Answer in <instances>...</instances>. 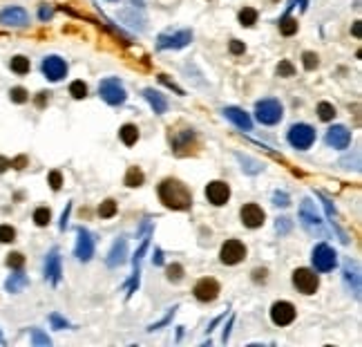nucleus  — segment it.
Returning <instances> with one entry per match:
<instances>
[{"mask_svg": "<svg viewBox=\"0 0 362 347\" xmlns=\"http://www.w3.org/2000/svg\"><path fill=\"white\" fill-rule=\"evenodd\" d=\"M159 197L172 211H188L192 206V195L188 186H184L177 179H163L159 184Z\"/></svg>", "mask_w": 362, "mask_h": 347, "instance_id": "1", "label": "nucleus"}, {"mask_svg": "<svg viewBox=\"0 0 362 347\" xmlns=\"http://www.w3.org/2000/svg\"><path fill=\"white\" fill-rule=\"evenodd\" d=\"M299 220H302V226L309 235H318V238H326V228L322 217L315 211V204L311 199H304L302 206H299Z\"/></svg>", "mask_w": 362, "mask_h": 347, "instance_id": "2", "label": "nucleus"}, {"mask_svg": "<svg viewBox=\"0 0 362 347\" xmlns=\"http://www.w3.org/2000/svg\"><path fill=\"white\" fill-rule=\"evenodd\" d=\"M282 112H284L282 110V103L275 99H264L255 105V117L264 126H275V123L282 119Z\"/></svg>", "mask_w": 362, "mask_h": 347, "instance_id": "3", "label": "nucleus"}, {"mask_svg": "<svg viewBox=\"0 0 362 347\" xmlns=\"http://www.w3.org/2000/svg\"><path fill=\"white\" fill-rule=\"evenodd\" d=\"M315 141V130L307 123H295L288 130V143L297 150H309Z\"/></svg>", "mask_w": 362, "mask_h": 347, "instance_id": "4", "label": "nucleus"}, {"mask_svg": "<svg viewBox=\"0 0 362 347\" xmlns=\"http://www.w3.org/2000/svg\"><path fill=\"white\" fill-rule=\"evenodd\" d=\"M99 94L103 97L105 103H110V105L126 103V97H128L118 78H103V81H101V85H99Z\"/></svg>", "mask_w": 362, "mask_h": 347, "instance_id": "5", "label": "nucleus"}, {"mask_svg": "<svg viewBox=\"0 0 362 347\" xmlns=\"http://www.w3.org/2000/svg\"><path fill=\"white\" fill-rule=\"evenodd\" d=\"M293 284L297 287L299 294L311 296L318 291L320 278L315 276V271H311V269H295V271H293Z\"/></svg>", "mask_w": 362, "mask_h": 347, "instance_id": "6", "label": "nucleus"}, {"mask_svg": "<svg viewBox=\"0 0 362 347\" xmlns=\"http://www.w3.org/2000/svg\"><path fill=\"white\" fill-rule=\"evenodd\" d=\"M311 260H313V265H315V269H318V271H331L333 267L338 265V253L336 251L331 249L329 244H318L313 249V257H311Z\"/></svg>", "mask_w": 362, "mask_h": 347, "instance_id": "7", "label": "nucleus"}, {"mask_svg": "<svg viewBox=\"0 0 362 347\" xmlns=\"http://www.w3.org/2000/svg\"><path fill=\"white\" fill-rule=\"evenodd\" d=\"M190 41H192V32L181 30V32H174V34H161L159 41H157V47L159 49H181Z\"/></svg>", "mask_w": 362, "mask_h": 347, "instance_id": "8", "label": "nucleus"}, {"mask_svg": "<svg viewBox=\"0 0 362 347\" xmlns=\"http://www.w3.org/2000/svg\"><path fill=\"white\" fill-rule=\"evenodd\" d=\"M219 257H222L224 265H237L246 257V246L239 240H226V244L219 251Z\"/></svg>", "mask_w": 362, "mask_h": 347, "instance_id": "9", "label": "nucleus"}, {"mask_svg": "<svg viewBox=\"0 0 362 347\" xmlns=\"http://www.w3.org/2000/svg\"><path fill=\"white\" fill-rule=\"evenodd\" d=\"M270 321L275 325H280V327H286V325H291L295 321V307L286 300L275 302V305L270 307Z\"/></svg>", "mask_w": 362, "mask_h": 347, "instance_id": "10", "label": "nucleus"}, {"mask_svg": "<svg viewBox=\"0 0 362 347\" xmlns=\"http://www.w3.org/2000/svg\"><path fill=\"white\" fill-rule=\"evenodd\" d=\"M74 255L78 257L81 262H89L94 255V240L89 235L87 228H78V240H76V246H74Z\"/></svg>", "mask_w": 362, "mask_h": 347, "instance_id": "11", "label": "nucleus"}, {"mask_svg": "<svg viewBox=\"0 0 362 347\" xmlns=\"http://www.w3.org/2000/svg\"><path fill=\"white\" fill-rule=\"evenodd\" d=\"M43 74L49 78V81H61L67 74V63L61 56H47L43 61Z\"/></svg>", "mask_w": 362, "mask_h": 347, "instance_id": "12", "label": "nucleus"}, {"mask_svg": "<svg viewBox=\"0 0 362 347\" xmlns=\"http://www.w3.org/2000/svg\"><path fill=\"white\" fill-rule=\"evenodd\" d=\"M206 197L215 206H224L230 197V186L226 182H210L206 186Z\"/></svg>", "mask_w": 362, "mask_h": 347, "instance_id": "13", "label": "nucleus"}, {"mask_svg": "<svg viewBox=\"0 0 362 347\" xmlns=\"http://www.w3.org/2000/svg\"><path fill=\"white\" fill-rule=\"evenodd\" d=\"M219 294V284L217 280L213 278H201L199 282L195 284V298L201 300V302H213Z\"/></svg>", "mask_w": 362, "mask_h": 347, "instance_id": "14", "label": "nucleus"}, {"mask_svg": "<svg viewBox=\"0 0 362 347\" xmlns=\"http://www.w3.org/2000/svg\"><path fill=\"white\" fill-rule=\"evenodd\" d=\"M27 20H29V16L22 7H7L0 11V22L7 27H25Z\"/></svg>", "mask_w": 362, "mask_h": 347, "instance_id": "15", "label": "nucleus"}, {"mask_svg": "<svg viewBox=\"0 0 362 347\" xmlns=\"http://www.w3.org/2000/svg\"><path fill=\"white\" fill-rule=\"evenodd\" d=\"M326 143L333 146V148H338V150L349 148V143H351V132H349L344 126H333L331 130L326 132Z\"/></svg>", "mask_w": 362, "mask_h": 347, "instance_id": "16", "label": "nucleus"}, {"mask_svg": "<svg viewBox=\"0 0 362 347\" xmlns=\"http://www.w3.org/2000/svg\"><path fill=\"white\" fill-rule=\"evenodd\" d=\"M239 217H242V222H244V226H248V228H257L264 224V211L259 209L257 204H246L244 209H242Z\"/></svg>", "mask_w": 362, "mask_h": 347, "instance_id": "17", "label": "nucleus"}, {"mask_svg": "<svg viewBox=\"0 0 362 347\" xmlns=\"http://www.w3.org/2000/svg\"><path fill=\"white\" fill-rule=\"evenodd\" d=\"M61 276H63V271H61V255H58V251H52L47 255V260H45V278L52 284H58Z\"/></svg>", "mask_w": 362, "mask_h": 347, "instance_id": "18", "label": "nucleus"}, {"mask_svg": "<svg viewBox=\"0 0 362 347\" xmlns=\"http://www.w3.org/2000/svg\"><path fill=\"white\" fill-rule=\"evenodd\" d=\"M128 257V242L123 238H118L114 244H112L110 253H107V265L110 267H121Z\"/></svg>", "mask_w": 362, "mask_h": 347, "instance_id": "19", "label": "nucleus"}, {"mask_svg": "<svg viewBox=\"0 0 362 347\" xmlns=\"http://www.w3.org/2000/svg\"><path fill=\"white\" fill-rule=\"evenodd\" d=\"M224 117L228 121H233L237 128H242V130H251V128H253L251 117H248L242 108H233V105H230V108H224Z\"/></svg>", "mask_w": 362, "mask_h": 347, "instance_id": "20", "label": "nucleus"}, {"mask_svg": "<svg viewBox=\"0 0 362 347\" xmlns=\"http://www.w3.org/2000/svg\"><path fill=\"white\" fill-rule=\"evenodd\" d=\"M344 280H347V284L351 287L355 298H360V271H358V265L351 260L344 262Z\"/></svg>", "mask_w": 362, "mask_h": 347, "instance_id": "21", "label": "nucleus"}, {"mask_svg": "<svg viewBox=\"0 0 362 347\" xmlns=\"http://www.w3.org/2000/svg\"><path fill=\"white\" fill-rule=\"evenodd\" d=\"M143 97H145V101H148V103L152 105L155 114H163V112L168 110V99L163 97L161 92H157V90H152V88L143 90Z\"/></svg>", "mask_w": 362, "mask_h": 347, "instance_id": "22", "label": "nucleus"}, {"mask_svg": "<svg viewBox=\"0 0 362 347\" xmlns=\"http://www.w3.org/2000/svg\"><path fill=\"white\" fill-rule=\"evenodd\" d=\"M118 137H121V141L126 146H134L139 139V128L132 126V123H126V126L118 130Z\"/></svg>", "mask_w": 362, "mask_h": 347, "instance_id": "23", "label": "nucleus"}, {"mask_svg": "<svg viewBox=\"0 0 362 347\" xmlns=\"http://www.w3.org/2000/svg\"><path fill=\"white\" fill-rule=\"evenodd\" d=\"M22 287H27V278H25V273H20V271H16L14 276L5 282V289H7L9 294H18Z\"/></svg>", "mask_w": 362, "mask_h": 347, "instance_id": "24", "label": "nucleus"}, {"mask_svg": "<svg viewBox=\"0 0 362 347\" xmlns=\"http://www.w3.org/2000/svg\"><path fill=\"white\" fill-rule=\"evenodd\" d=\"M143 179H145V175L141 172V168H137V166L128 168V172H126V186L137 188V186H141V184H143Z\"/></svg>", "mask_w": 362, "mask_h": 347, "instance_id": "25", "label": "nucleus"}, {"mask_svg": "<svg viewBox=\"0 0 362 347\" xmlns=\"http://www.w3.org/2000/svg\"><path fill=\"white\" fill-rule=\"evenodd\" d=\"M257 16H259V14H257V9L244 7V9L239 11V22H242L244 27H253V25L257 22Z\"/></svg>", "mask_w": 362, "mask_h": 347, "instance_id": "26", "label": "nucleus"}, {"mask_svg": "<svg viewBox=\"0 0 362 347\" xmlns=\"http://www.w3.org/2000/svg\"><path fill=\"white\" fill-rule=\"evenodd\" d=\"M280 32L284 34V36H293V34H297V20L291 18V16H284V18L280 20Z\"/></svg>", "mask_w": 362, "mask_h": 347, "instance_id": "27", "label": "nucleus"}, {"mask_svg": "<svg viewBox=\"0 0 362 347\" xmlns=\"http://www.w3.org/2000/svg\"><path fill=\"white\" fill-rule=\"evenodd\" d=\"M11 70H14L16 74H27V72H29V59H27V56H14V59H11Z\"/></svg>", "mask_w": 362, "mask_h": 347, "instance_id": "28", "label": "nucleus"}, {"mask_svg": "<svg viewBox=\"0 0 362 347\" xmlns=\"http://www.w3.org/2000/svg\"><path fill=\"white\" fill-rule=\"evenodd\" d=\"M49 220H52V213H49V209L41 206V209L34 211V222H36V226H47Z\"/></svg>", "mask_w": 362, "mask_h": 347, "instance_id": "29", "label": "nucleus"}, {"mask_svg": "<svg viewBox=\"0 0 362 347\" xmlns=\"http://www.w3.org/2000/svg\"><path fill=\"white\" fill-rule=\"evenodd\" d=\"M99 215L105 217V220H107V217H114L116 215V201L114 199H105L103 204L99 206Z\"/></svg>", "mask_w": 362, "mask_h": 347, "instance_id": "30", "label": "nucleus"}, {"mask_svg": "<svg viewBox=\"0 0 362 347\" xmlns=\"http://www.w3.org/2000/svg\"><path fill=\"white\" fill-rule=\"evenodd\" d=\"M318 114L322 121H331L333 117H336V108H333L331 103H326V101H322V103L318 105Z\"/></svg>", "mask_w": 362, "mask_h": 347, "instance_id": "31", "label": "nucleus"}, {"mask_svg": "<svg viewBox=\"0 0 362 347\" xmlns=\"http://www.w3.org/2000/svg\"><path fill=\"white\" fill-rule=\"evenodd\" d=\"M70 94H72L74 99H85V97H87V85H85L83 81H74V83L70 85Z\"/></svg>", "mask_w": 362, "mask_h": 347, "instance_id": "32", "label": "nucleus"}, {"mask_svg": "<svg viewBox=\"0 0 362 347\" xmlns=\"http://www.w3.org/2000/svg\"><path fill=\"white\" fill-rule=\"evenodd\" d=\"M14 240H16L14 226H9V224H3V226H0V242H3V244H9V242H14Z\"/></svg>", "mask_w": 362, "mask_h": 347, "instance_id": "33", "label": "nucleus"}, {"mask_svg": "<svg viewBox=\"0 0 362 347\" xmlns=\"http://www.w3.org/2000/svg\"><path fill=\"white\" fill-rule=\"evenodd\" d=\"M9 97H11V101H14V103H25L29 94H27V90H25V88H11Z\"/></svg>", "mask_w": 362, "mask_h": 347, "instance_id": "34", "label": "nucleus"}, {"mask_svg": "<svg viewBox=\"0 0 362 347\" xmlns=\"http://www.w3.org/2000/svg\"><path fill=\"white\" fill-rule=\"evenodd\" d=\"M302 61H304V67H307V70H315L318 63H320L318 54H313V52H304L302 54Z\"/></svg>", "mask_w": 362, "mask_h": 347, "instance_id": "35", "label": "nucleus"}, {"mask_svg": "<svg viewBox=\"0 0 362 347\" xmlns=\"http://www.w3.org/2000/svg\"><path fill=\"white\" fill-rule=\"evenodd\" d=\"M22 265H25V255H22V253H9L7 255V267L22 269Z\"/></svg>", "mask_w": 362, "mask_h": 347, "instance_id": "36", "label": "nucleus"}, {"mask_svg": "<svg viewBox=\"0 0 362 347\" xmlns=\"http://www.w3.org/2000/svg\"><path fill=\"white\" fill-rule=\"evenodd\" d=\"M181 276H184V269H181V265H170V267H168V280L179 282Z\"/></svg>", "mask_w": 362, "mask_h": 347, "instance_id": "37", "label": "nucleus"}, {"mask_svg": "<svg viewBox=\"0 0 362 347\" xmlns=\"http://www.w3.org/2000/svg\"><path fill=\"white\" fill-rule=\"evenodd\" d=\"M277 74L280 76H293L295 74V67L291 65V61H282L280 67H277Z\"/></svg>", "mask_w": 362, "mask_h": 347, "instance_id": "38", "label": "nucleus"}, {"mask_svg": "<svg viewBox=\"0 0 362 347\" xmlns=\"http://www.w3.org/2000/svg\"><path fill=\"white\" fill-rule=\"evenodd\" d=\"M237 159L242 161V164H246V166H251V168H246L248 172H253V175H255V172H259L262 170V166L257 164V161H253V159H248V157H242V155H237Z\"/></svg>", "mask_w": 362, "mask_h": 347, "instance_id": "39", "label": "nucleus"}, {"mask_svg": "<svg viewBox=\"0 0 362 347\" xmlns=\"http://www.w3.org/2000/svg\"><path fill=\"white\" fill-rule=\"evenodd\" d=\"M32 340H34V345H49V343H52V340H49L47 336L41 332V329H34V332H32Z\"/></svg>", "mask_w": 362, "mask_h": 347, "instance_id": "40", "label": "nucleus"}, {"mask_svg": "<svg viewBox=\"0 0 362 347\" xmlns=\"http://www.w3.org/2000/svg\"><path fill=\"white\" fill-rule=\"evenodd\" d=\"M49 186H52L54 190H58L61 186H63V175H61L58 170H52V172H49Z\"/></svg>", "mask_w": 362, "mask_h": 347, "instance_id": "41", "label": "nucleus"}, {"mask_svg": "<svg viewBox=\"0 0 362 347\" xmlns=\"http://www.w3.org/2000/svg\"><path fill=\"white\" fill-rule=\"evenodd\" d=\"M291 231V220L288 217H277V233H288Z\"/></svg>", "mask_w": 362, "mask_h": 347, "instance_id": "42", "label": "nucleus"}, {"mask_svg": "<svg viewBox=\"0 0 362 347\" xmlns=\"http://www.w3.org/2000/svg\"><path fill=\"white\" fill-rule=\"evenodd\" d=\"M273 201H275V206H288V204H291L288 195H286V193H280V190H277V193L273 195Z\"/></svg>", "mask_w": 362, "mask_h": 347, "instance_id": "43", "label": "nucleus"}, {"mask_svg": "<svg viewBox=\"0 0 362 347\" xmlns=\"http://www.w3.org/2000/svg\"><path fill=\"white\" fill-rule=\"evenodd\" d=\"M54 16V9L49 7V5H41V9H38V18L41 20H49Z\"/></svg>", "mask_w": 362, "mask_h": 347, "instance_id": "44", "label": "nucleus"}, {"mask_svg": "<svg viewBox=\"0 0 362 347\" xmlns=\"http://www.w3.org/2000/svg\"><path fill=\"white\" fill-rule=\"evenodd\" d=\"M159 83H163V85H168L170 90H174V92H177V94H184V90L174 85V83L170 81V76H166V74H159Z\"/></svg>", "mask_w": 362, "mask_h": 347, "instance_id": "45", "label": "nucleus"}, {"mask_svg": "<svg viewBox=\"0 0 362 347\" xmlns=\"http://www.w3.org/2000/svg\"><path fill=\"white\" fill-rule=\"evenodd\" d=\"M228 47H230V52H233V54H244L246 52V45L242 43V41H230Z\"/></svg>", "mask_w": 362, "mask_h": 347, "instance_id": "46", "label": "nucleus"}, {"mask_svg": "<svg viewBox=\"0 0 362 347\" xmlns=\"http://www.w3.org/2000/svg\"><path fill=\"white\" fill-rule=\"evenodd\" d=\"M52 325H54L56 329H65L67 327V321H63L58 313H52Z\"/></svg>", "mask_w": 362, "mask_h": 347, "instance_id": "47", "label": "nucleus"}, {"mask_svg": "<svg viewBox=\"0 0 362 347\" xmlns=\"http://www.w3.org/2000/svg\"><path fill=\"white\" fill-rule=\"evenodd\" d=\"M27 166V157L25 155H20V157H16L14 161H11V168H18V170H22V168Z\"/></svg>", "mask_w": 362, "mask_h": 347, "instance_id": "48", "label": "nucleus"}, {"mask_svg": "<svg viewBox=\"0 0 362 347\" xmlns=\"http://www.w3.org/2000/svg\"><path fill=\"white\" fill-rule=\"evenodd\" d=\"M70 209H72V204H67L63 217H61V228H63V231H65V226H67V220H70Z\"/></svg>", "mask_w": 362, "mask_h": 347, "instance_id": "49", "label": "nucleus"}, {"mask_svg": "<svg viewBox=\"0 0 362 347\" xmlns=\"http://www.w3.org/2000/svg\"><path fill=\"white\" fill-rule=\"evenodd\" d=\"M253 280H255V282H259V280H266V269H262V271L257 269V271L253 273Z\"/></svg>", "mask_w": 362, "mask_h": 347, "instance_id": "50", "label": "nucleus"}, {"mask_svg": "<svg viewBox=\"0 0 362 347\" xmlns=\"http://www.w3.org/2000/svg\"><path fill=\"white\" fill-rule=\"evenodd\" d=\"M7 168H11V161L7 159V157H0V172H5Z\"/></svg>", "mask_w": 362, "mask_h": 347, "instance_id": "51", "label": "nucleus"}, {"mask_svg": "<svg viewBox=\"0 0 362 347\" xmlns=\"http://www.w3.org/2000/svg\"><path fill=\"white\" fill-rule=\"evenodd\" d=\"M163 253H161V249H157L155 251V257H152V262H155V265H163V257H161Z\"/></svg>", "mask_w": 362, "mask_h": 347, "instance_id": "52", "label": "nucleus"}, {"mask_svg": "<svg viewBox=\"0 0 362 347\" xmlns=\"http://www.w3.org/2000/svg\"><path fill=\"white\" fill-rule=\"evenodd\" d=\"M47 97H49L47 92H41V94H38V101H36V103H38V105H45V101H47Z\"/></svg>", "mask_w": 362, "mask_h": 347, "instance_id": "53", "label": "nucleus"}, {"mask_svg": "<svg viewBox=\"0 0 362 347\" xmlns=\"http://www.w3.org/2000/svg\"><path fill=\"white\" fill-rule=\"evenodd\" d=\"M353 36H360V22H355L353 25Z\"/></svg>", "mask_w": 362, "mask_h": 347, "instance_id": "54", "label": "nucleus"}, {"mask_svg": "<svg viewBox=\"0 0 362 347\" xmlns=\"http://www.w3.org/2000/svg\"><path fill=\"white\" fill-rule=\"evenodd\" d=\"M110 3H114V0H110Z\"/></svg>", "mask_w": 362, "mask_h": 347, "instance_id": "55", "label": "nucleus"}]
</instances>
